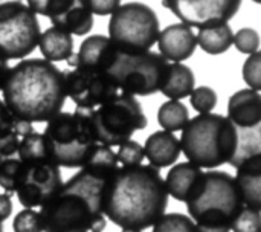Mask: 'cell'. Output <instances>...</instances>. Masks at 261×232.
I'll return each mask as SVG.
<instances>
[{"instance_id": "obj_21", "label": "cell", "mask_w": 261, "mask_h": 232, "mask_svg": "<svg viewBox=\"0 0 261 232\" xmlns=\"http://www.w3.org/2000/svg\"><path fill=\"white\" fill-rule=\"evenodd\" d=\"M194 73L187 64L170 63L159 92L170 98V101H180L182 98L191 95V92L194 90Z\"/></svg>"}, {"instance_id": "obj_6", "label": "cell", "mask_w": 261, "mask_h": 232, "mask_svg": "<svg viewBox=\"0 0 261 232\" xmlns=\"http://www.w3.org/2000/svg\"><path fill=\"white\" fill-rule=\"evenodd\" d=\"M50 161L64 168H81L98 145L92 125V110L60 112L43 132Z\"/></svg>"}, {"instance_id": "obj_11", "label": "cell", "mask_w": 261, "mask_h": 232, "mask_svg": "<svg viewBox=\"0 0 261 232\" xmlns=\"http://www.w3.org/2000/svg\"><path fill=\"white\" fill-rule=\"evenodd\" d=\"M229 122L237 132V151L229 162L237 168L245 161L261 154V95L252 89L232 93L228 101Z\"/></svg>"}, {"instance_id": "obj_3", "label": "cell", "mask_w": 261, "mask_h": 232, "mask_svg": "<svg viewBox=\"0 0 261 232\" xmlns=\"http://www.w3.org/2000/svg\"><path fill=\"white\" fill-rule=\"evenodd\" d=\"M99 182L78 171L63 182L60 191L41 207L43 232H102L107 220L102 213V190Z\"/></svg>"}, {"instance_id": "obj_29", "label": "cell", "mask_w": 261, "mask_h": 232, "mask_svg": "<svg viewBox=\"0 0 261 232\" xmlns=\"http://www.w3.org/2000/svg\"><path fill=\"white\" fill-rule=\"evenodd\" d=\"M34 127L29 122L20 121L18 118H15L3 104V101L0 99V136L6 135V133H17L20 135V138H24L26 135L32 133Z\"/></svg>"}, {"instance_id": "obj_5", "label": "cell", "mask_w": 261, "mask_h": 232, "mask_svg": "<svg viewBox=\"0 0 261 232\" xmlns=\"http://www.w3.org/2000/svg\"><path fill=\"white\" fill-rule=\"evenodd\" d=\"M179 142L187 162L200 170H214L234 159L237 132L226 116L205 113L188 121Z\"/></svg>"}, {"instance_id": "obj_20", "label": "cell", "mask_w": 261, "mask_h": 232, "mask_svg": "<svg viewBox=\"0 0 261 232\" xmlns=\"http://www.w3.org/2000/svg\"><path fill=\"white\" fill-rule=\"evenodd\" d=\"M202 170L190 162H180L171 167L165 177V188L168 196L179 202H187L196 191L202 177Z\"/></svg>"}, {"instance_id": "obj_7", "label": "cell", "mask_w": 261, "mask_h": 232, "mask_svg": "<svg viewBox=\"0 0 261 232\" xmlns=\"http://www.w3.org/2000/svg\"><path fill=\"white\" fill-rule=\"evenodd\" d=\"M161 32L154 9L141 2L121 3L110 15L109 40L125 55L151 52Z\"/></svg>"}, {"instance_id": "obj_4", "label": "cell", "mask_w": 261, "mask_h": 232, "mask_svg": "<svg viewBox=\"0 0 261 232\" xmlns=\"http://www.w3.org/2000/svg\"><path fill=\"white\" fill-rule=\"evenodd\" d=\"M185 203L196 232H231L245 207L234 177L225 171H203Z\"/></svg>"}, {"instance_id": "obj_39", "label": "cell", "mask_w": 261, "mask_h": 232, "mask_svg": "<svg viewBox=\"0 0 261 232\" xmlns=\"http://www.w3.org/2000/svg\"><path fill=\"white\" fill-rule=\"evenodd\" d=\"M8 72H9V64H8V61L3 60V58L0 57V90H2V87H3V84H5V80H6V76H8Z\"/></svg>"}, {"instance_id": "obj_12", "label": "cell", "mask_w": 261, "mask_h": 232, "mask_svg": "<svg viewBox=\"0 0 261 232\" xmlns=\"http://www.w3.org/2000/svg\"><path fill=\"white\" fill-rule=\"evenodd\" d=\"M66 95L73 101L76 109L93 110L118 95V87L109 73L72 69L64 72Z\"/></svg>"}, {"instance_id": "obj_14", "label": "cell", "mask_w": 261, "mask_h": 232, "mask_svg": "<svg viewBox=\"0 0 261 232\" xmlns=\"http://www.w3.org/2000/svg\"><path fill=\"white\" fill-rule=\"evenodd\" d=\"M63 187L61 171L52 162L23 165V176L17 188V199L26 210L44 207Z\"/></svg>"}, {"instance_id": "obj_2", "label": "cell", "mask_w": 261, "mask_h": 232, "mask_svg": "<svg viewBox=\"0 0 261 232\" xmlns=\"http://www.w3.org/2000/svg\"><path fill=\"white\" fill-rule=\"evenodd\" d=\"M2 93L5 107L20 121L47 122L66 102L64 72L41 58L18 61L9 67Z\"/></svg>"}, {"instance_id": "obj_41", "label": "cell", "mask_w": 261, "mask_h": 232, "mask_svg": "<svg viewBox=\"0 0 261 232\" xmlns=\"http://www.w3.org/2000/svg\"><path fill=\"white\" fill-rule=\"evenodd\" d=\"M122 232H139V231H122Z\"/></svg>"}, {"instance_id": "obj_28", "label": "cell", "mask_w": 261, "mask_h": 232, "mask_svg": "<svg viewBox=\"0 0 261 232\" xmlns=\"http://www.w3.org/2000/svg\"><path fill=\"white\" fill-rule=\"evenodd\" d=\"M153 232H196L194 222L180 213L164 214L154 225Z\"/></svg>"}, {"instance_id": "obj_36", "label": "cell", "mask_w": 261, "mask_h": 232, "mask_svg": "<svg viewBox=\"0 0 261 232\" xmlns=\"http://www.w3.org/2000/svg\"><path fill=\"white\" fill-rule=\"evenodd\" d=\"M87 8L96 15H112L121 5L119 0H86Z\"/></svg>"}, {"instance_id": "obj_22", "label": "cell", "mask_w": 261, "mask_h": 232, "mask_svg": "<svg viewBox=\"0 0 261 232\" xmlns=\"http://www.w3.org/2000/svg\"><path fill=\"white\" fill-rule=\"evenodd\" d=\"M38 49L43 55V60L49 63L67 61L73 55V38L67 32L50 26L40 34Z\"/></svg>"}, {"instance_id": "obj_19", "label": "cell", "mask_w": 261, "mask_h": 232, "mask_svg": "<svg viewBox=\"0 0 261 232\" xmlns=\"http://www.w3.org/2000/svg\"><path fill=\"white\" fill-rule=\"evenodd\" d=\"M245 207L261 210V154L254 156L237 167L234 177Z\"/></svg>"}, {"instance_id": "obj_32", "label": "cell", "mask_w": 261, "mask_h": 232, "mask_svg": "<svg viewBox=\"0 0 261 232\" xmlns=\"http://www.w3.org/2000/svg\"><path fill=\"white\" fill-rule=\"evenodd\" d=\"M231 231L234 232H261V213L258 210L243 207L237 216Z\"/></svg>"}, {"instance_id": "obj_23", "label": "cell", "mask_w": 261, "mask_h": 232, "mask_svg": "<svg viewBox=\"0 0 261 232\" xmlns=\"http://www.w3.org/2000/svg\"><path fill=\"white\" fill-rule=\"evenodd\" d=\"M118 168H119V164H118L115 150L107 145L98 144L90 153L86 164L81 167V171H84L86 174H89L90 177L99 182L107 184L115 176Z\"/></svg>"}, {"instance_id": "obj_27", "label": "cell", "mask_w": 261, "mask_h": 232, "mask_svg": "<svg viewBox=\"0 0 261 232\" xmlns=\"http://www.w3.org/2000/svg\"><path fill=\"white\" fill-rule=\"evenodd\" d=\"M23 176V164L15 156H0V188L6 193H15Z\"/></svg>"}, {"instance_id": "obj_40", "label": "cell", "mask_w": 261, "mask_h": 232, "mask_svg": "<svg viewBox=\"0 0 261 232\" xmlns=\"http://www.w3.org/2000/svg\"><path fill=\"white\" fill-rule=\"evenodd\" d=\"M0 232H3V223L0 222Z\"/></svg>"}, {"instance_id": "obj_37", "label": "cell", "mask_w": 261, "mask_h": 232, "mask_svg": "<svg viewBox=\"0 0 261 232\" xmlns=\"http://www.w3.org/2000/svg\"><path fill=\"white\" fill-rule=\"evenodd\" d=\"M20 135L17 133H6L0 136V156L2 158H9L15 156L20 144Z\"/></svg>"}, {"instance_id": "obj_33", "label": "cell", "mask_w": 261, "mask_h": 232, "mask_svg": "<svg viewBox=\"0 0 261 232\" xmlns=\"http://www.w3.org/2000/svg\"><path fill=\"white\" fill-rule=\"evenodd\" d=\"M14 232H43L40 213L35 210H21L12 220Z\"/></svg>"}, {"instance_id": "obj_35", "label": "cell", "mask_w": 261, "mask_h": 232, "mask_svg": "<svg viewBox=\"0 0 261 232\" xmlns=\"http://www.w3.org/2000/svg\"><path fill=\"white\" fill-rule=\"evenodd\" d=\"M243 80L255 92L261 90V54L260 50L249 55L243 64Z\"/></svg>"}, {"instance_id": "obj_30", "label": "cell", "mask_w": 261, "mask_h": 232, "mask_svg": "<svg viewBox=\"0 0 261 232\" xmlns=\"http://www.w3.org/2000/svg\"><path fill=\"white\" fill-rule=\"evenodd\" d=\"M190 102H191V107L199 115L213 113V110L217 106V93L214 89H211L208 86H200L191 92Z\"/></svg>"}, {"instance_id": "obj_13", "label": "cell", "mask_w": 261, "mask_h": 232, "mask_svg": "<svg viewBox=\"0 0 261 232\" xmlns=\"http://www.w3.org/2000/svg\"><path fill=\"white\" fill-rule=\"evenodd\" d=\"M162 6L170 9L180 23L193 28H208L228 23L239 12L240 0H164Z\"/></svg>"}, {"instance_id": "obj_8", "label": "cell", "mask_w": 261, "mask_h": 232, "mask_svg": "<svg viewBox=\"0 0 261 232\" xmlns=\"http://www.w3.org/2000/svg\"><path fill=\"white\" fill-rule=\"evenodd\" d=\"M92 125L96 142L112 148L130 141L135 132L144 130L147 116L135 96L118 93L96 110H92Z\"/></svg>"}, {"instance_id": "obj_31", "label": "cell", "mask_w": 261, "mask_h": 232, "mask_svg": "<svg viewBox=\"0 0 261 232\" xmlns=\"http://www.w3.org/2000/svg\"><path fill=\"white\" fill-rule=\"evenodd\" d=\"M116 158H118L119 167H138L145 159V156H144V147L139 142L130 139L125 144H122V145L118 147Z\"/></svg>"}, {"instance_id": "obj_34", "label": "cell", "mask_w": 261, "mask_h": 232, "mask_svg": "<svg viewBox=\"0 0 261 232\" xmlns=\"http://www.w3.org/2000/svg\"><path fill=\"white\" fill-rule=\"evenodd\" d=\"M232 44H236V47L242 54L252 55V54L258 52V47H260V35L252 28H242V29L237 31V34H234Z\"/></svg>"}, {"instance_id": "obj_24", "label": "cell", "mask_w": 261, "mask_h": 232, "mask_svg": "<svg viewBox=\"0 0 261 232\" xmlns=\"http://www.w3.org/2000/svg\"><path fill=\"white\" fill-rule=\"evenodd\" d=\"M196 41L203 52L210 55H220L232 46L234 32L228 23L208 26L199 29L196 35Z\"/></svg>"}, {"instance_id": "obj_25", "label": "cell", "mask_w": 261, "mask_h": 232, "mask_svg": "<svg viewBox=\"0 0 261 232\" xmlns=\"http://www.w3.org/2000/svg\"><path fill=\"white\" fill-rule=\"evenodd\" d=\"M190 121L188 109L180 101H165L158 110V122L162 130L174 133L184 130Z\"/></svg>"}, {"instance_id": "obj_10", "label": "cell", "mask_w": 261, "mask_h": 232, "mask_svg": "<svg viewBox=\"0 0 261 232\" xmlns=\"http://www.w3.org/2000/svg\"><path fill=\"white\" fill-rule=\"evenodd\" d=\"M40 23L26 3L11 0L0 3V57L23 60L38 46Z\"/></svg>"}, {"instance_id": "obj_9", "label": "cell", "mask_w": 261, "mask_h": 232, "mask_svg": "<svg viewBox=\"0 0 261 232\" xmlns=\"http://www.w3.org/2000/svg\"><path fill=\"white\" fill-rule=\"evenodd\" d=\"M168 64L170 61L159 52L141 55H125L119 52L109 70V76L122 93L130 96H148L161 90Z\"/></svg>"}, {"instance_id": "obj_18", "label": "cell", "mask_w": 261, "mask_h": 232, "mask_svg": "<svg viewBox=\"0 0 261 232\" xmlns=\"http://www.w3.org/2000/svg\"><path fill=\"white\" fill-rule=\"evenodd\" d=\"M144 147V156L150 162L148 165L154 168H165L173 164L180 156V142L174 133L158 130L147 138Z\"/></svg>"}, {"instance_id": "obj_17", "label": "cell", "mask_w": 261, "mask_h": 232, "mask_svg": "<svg viewBox=\"0 0 261 232\" xmlns=\"http://www.w3.org/2000/svg\"><path fill=\"white\" fill-rule=\"evenodd\" d=\"M159 54L170 63L188 60L197 46L194 31L184 23H173L164 28L158 37Z\"/></svg>"}, {"instance_id": "obj_15", "label": "cell", "mask_w": 261, "mask_h": 232, "mask_svg": "<svg viewBox=\"0 0 261 232\" xmlns=\"http://www.w3.org/2000/svg\"><path fill=\"white\" fill-rule=\"evenodd\" d=\"M28 8L37 15H44L54 28L69 35H87L93 28V14L86 0H31Z\"/></svg>"}, {"instance_id": "obj_1", "label": "cell", "mask_w": 261, "mask_h": 232, "mask_svg": "<svg viewBox=\"0 0 261 232\" xmlns=\"http://www.w3.org/2000/svg\"><path fill=\"white\" fill-rule=\"evenodd\" d=\"M168 197L158 168L119 167L102 190V213L122 231L142 232L165 214Z\"/></svg>"}, {"instance_id": "obj_26", "label": "cell", "mask_w": 261, "mask_h": 232, "mask_svg": "<svg viewBox=\"0 0 261 232\" xmlns=\"http://www.w3.org/2000/svg\"><path fill=\"white\" fill-rule=\"evenodd\" d=\"M17 158L24 167L50 161L43 135L32 132L26 135L24 138H21L18 144V150H17Z\"/></svg>"}, {"instance_id": "obj_38", "label": "cell", "mask_w": 261, "mask_h": 232, "mask_svg": "<svg viewBox=\"0 0 261 232\" xmlns=\"http://www.w3.org/2000/svg\"><path fill=\"white\" fill-rule=\"evenodd\" d=\"M12 213V200L9 194H0V222L6 220Z\"/></svg>"}, {"instance_id": "obj_16", "label": "cell", "mask_w": 261, "mask_h": 232, "mask_svg": "<svg viewBox=\"0 0 261 232\" xmlns=\"http://www.w3.org/2000/svg\"><path fill=\"white\" fill-rule=\"evenodd\" d=\"M118 54L119 50L113 46L109 37L96 34L87 37L81 43L78 52H73V55L67 60V64L73 69L109 73Z\"/></svg>"}]
</instances>
